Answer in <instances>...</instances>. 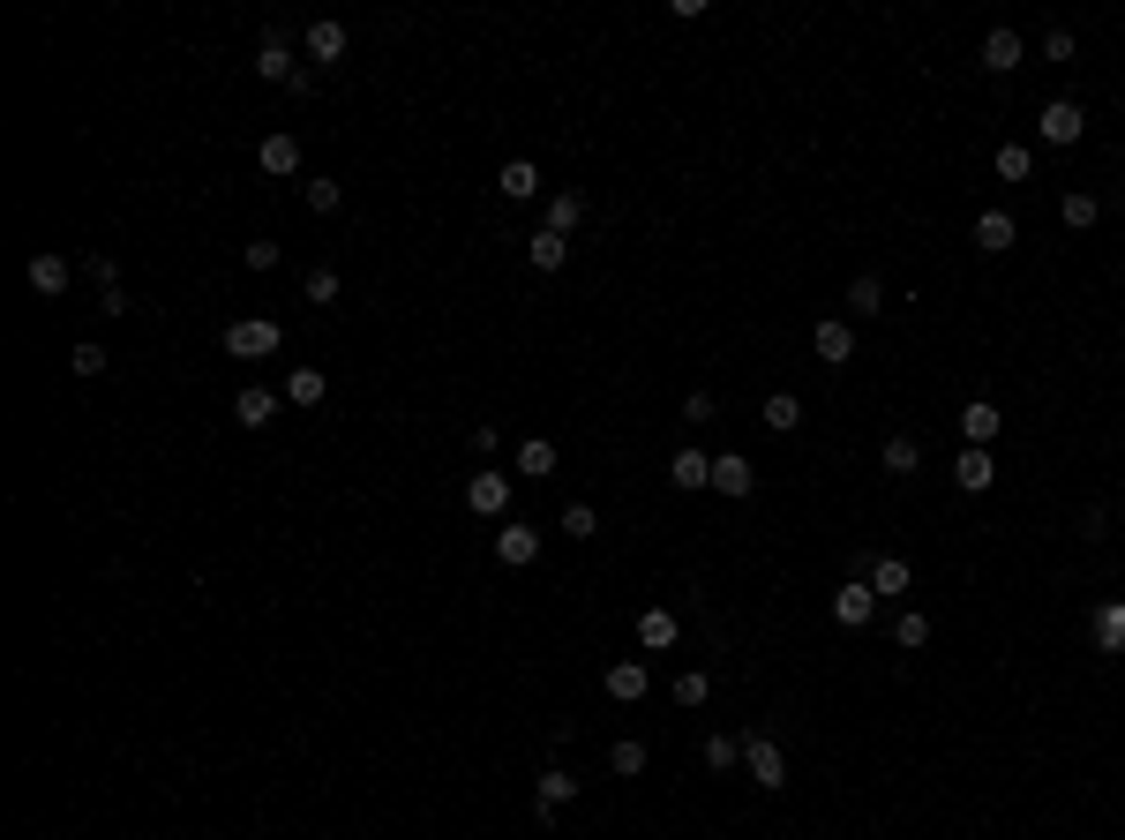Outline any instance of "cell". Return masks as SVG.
I'll use <instances>...</instances> for the list:
<instances>
[{
	"instance_id": "4316f807",
	"label": "cell",
	"mask_w": 1125,
	"mask_h": 840,
	"mask_svg": "<svg viewBox=\"0 0 1125 840\" xmlns=\"http://www.w3.org/2000/svg\"><path fill=\"white\" fill-rule=\"evenodd\" d=\"M518 473H526V480H548V473H555V443H548V436H526V443H518Z\"/></svg>"
},
{
	"instance_id": "ac0fdd59",
	"label": "cell",
	"mask_w": 1125,
	"mask_h": 840,
	"mask_svg": "<svg viewBox=\"0 0 1125 840\" xmlns=\"http://www.w3.org/2000/svg\"><path fill=\"white\" fill-rule=\"evenodd\" d=\"M1020 61H1028V46H1020L1013 31H991V38H983V68H991V75H1013Z\"/></svg>"
},
{
	"instance_id": "30bf717a",
	"label": "cell",
	"mask_w": 1125,
	"mask_h": 840,
	"mask_svg": "<svg viewBox=\"0 0 1125 840\" xmlns=\"http://www.w3.org/2000/svg\"><path fill=\"white\" fill-rule=\"evenodd\" d=\"M908 579H916V571H908L901 556H870V563H863V585H870L878 600H901V593H908Z\"/></svg>"
},
{
	"instance_id": "2e32d148",
	"label": "cell",
	"mask_w": 1125,
	"mask_h": 840,
	"mask_svg": "<svg viewBox=\"0 0 1125 840\" xmlns=\"http://www.w3.org/2000/svg\"><path fill=\"white\" fill-rule=\"evenodd\" d=\"M308 61H323V68L345 61V23H331V15H323V23H308Z\"/></svg>"
},
{
	"instance_id": "ffe728a7",
	"label": "cell",
	"mask_w": 1125,
	"mask_h": 840,
	"mask_svg": "<svg viewBox=\"0 0 1125 840\" xmlns=\"http://www.w3.org/2000/svg\"><path fill=\"white\" fill-rule=\"evenodd\" d=\"M496 188L511 195V203H533V195H540V166H533V158H511V166L496 173Z\"/></svg>"
},
{
	"instance_id": "74e56055",
	"label": "cell",
	"mask_w": 1125,
	"mask_h": 840,
	"mask_svg": "<svg viewBox=\"0 0 1125 840\" xmlns=\"http://www.w3.org/2000/svg\"><path fill=\"white\" fill-rule=\"evenodd\" d=\"M706 691H713L706 668H683V675H675V706H706Z\"/></svg>"
},
{
	"instance_id": "d4e9b609",
	"label": "cell",
	"mask_w": 1125,
	"mask_h": 840,
	"mask_svg": "<svg viewBox=\"0 0 1125 840\" xmlns=\"http://www.w3.org/2000/svg\"><path fill=\"white\" fill-rule=\"evenodd\" d=\"M1096 653H1125V600L1096 608Z\"/></svg>"
},
{
	"instance_id": "60d3db41",
	"label": "cell",
	"mask_w": 1125,
	"mask_h": 840,
	"mask_svg": "<svg viewBox=\"0 0 1125 840\" xmlns=\"http://www.w3.org/2000/svg\"><path fill=\"white\" fill-rule=\"evenodd\" d=\"M563 533H578V540H594V533H600V511H594V503H571V511H563Z\"/></svg>"
},
{
	"instance_id": "f35d334b",
	"label": "cell",
	"mask_w": 1125,
	"mask_h": 840,
	"mask_svg": "<svg viewBox=\"0 0 1125 840\" xmlns=\"http://www.w3.org/2000/svg\"><path fill=\"white\" fill-rule=\"evenodd\" d=\"M735 758H743V743H735V735H706V766H713V774H729Z\"/></svg>"
},
{
	"instance_id": "603a6c76",
	"label": "cell",
	"mask_w": 1125,
	"mask_h": 840,
	"mask_svg": "<svg viewBox=\"0 0 1125 840\" xmlns=\"http://www.w3.org/2000/svg\"><path fill=\"white\" fill-rule=\"evenodd\" d=\"M953 480H961L968 496H983V488H991V480H998V458H991V451H961V465H953Z\"/></svg>"
},
{
	"instance_id": "ba28073f",
	"label": "cell",
	"mask_w": 1125,
	"mask_h": 840,
	"mask_svg": "<svg viewBox=\"0 0 1125 840\" xmlns=\"http://www.w3.org/2000/svg\"><path fill=\"white\" fill-rule=\"evenodd\" d=\"M465 511L503 518L511 511V480H503V473H473V480H465Z\"/></svg>"
},
{
	"instance_id": "b9f144b4",
	"label": "cell",
	"mask_w": 1125,
	"mask_h": 840,
	"mask_svg": "<svg viewBox=\"0 0 1125 840\" xmlns=\"http://www.w3.org/2000/svg\"><path fill=\"white\" fill-rule=\"evenodd\" d=\"M241 256H248V270H278V241H248Z\"/></svg>"
},
{
	"instance_id": "9a60e30c",
	"label": "cell",
	"mask_w": 1125,
	"mask_h": 840,
	"mask_svg": "<svg viewBox=\"0 0 1125 840\" xmlns=\"http://www.w3.org/2000/svg\"><path fill=\"white\" fill-rule=\"evenodd\" d=\"M608 698H615V706H638V698H646V660H615V668H608Z\"/></svg>"
},
{
	"instance_id": "f546056e",
	"label": "cell",
	"mask_w": 1125,
	"mask_h": 840,
	"mask_svg": "<svg viewBox=\"0 0 1125 840\" xmlns=\"http://www.w3.org/2000/svg\"><path fill=\"white\" fill-rule=\"evenodd\" d=\"M848 316H885V285H878L870 270H863L856 285H848Z\"/></svg>"
},
{
	"instance_id": "ab89813d",
	"label": "cell",
	"mask_w": 1125,
	"mask_h": 840,
	"mask_svg": "<svg viewBox=\"0 0 1125 840\" xmlns=\"http://www.w3.org/2000/svg\"><path fill=\"white\" fill-rule=\"evenodd\" d=\"M893 638H901L908 653H916V646H930V616H916V608H908V616L893 623Z\"/></svg>"
},
{
	"instance_id": "836d02e7",
	"label": "cell",
	"mask_w": 1125,
	"mask_h": 840,
	"mask_svg": "<svg viewBox=\"0 0 1125 840\" xmlns=\"http://www.w3.org/2000/svg\"><path fill=\"white\" fill-rule=\"evenodd\" d=\"M301 301H316V308H331V301H338V270H331V263H316V270L301 278Z\"/></svg>"
},
{
	"instance_id": "3957f363",
	"label": "cell",
	"mask_w": 1125,
	"mask_h": 840,
	"mask_svg": "<svg viewBox=\"0 0 1125 840\" xmlns=\"http://www.w3.org/2000/svg\"><path fill=\"white\" fill-rule=\"evenodd\" d=\"M743 758H750V780H758L766 795H773V788H788V758H781V743H773V735H750V743H743Z\"/></svg>"
},
{
	"instance_id": "8992f818",
	"label": "cell",
	"mask_w": 1125,
	"mask_h": 840,
	"mask_svg": "<svg viewBox=\"0 0 1125 840\" xmlns=\"http://www.w3.org/2000/svg\"><path fill=\"white\" fill-rule=\"evenodd\" d=\"M961 436H968V451H991L998 436H1005V413H998L991 398H968V413H961Z\"/></svg>"
},
{
	"instance_id": "f1b7e54d",
	"label": "cell",
	"mask_w": 1125,
	"mask_h": 840,
	"mask_svg": "<svg viewBox=\"0 0 1125 840\" xmlns=\"http://www.w3.org/2000/svg\"><path fill=\"white\" fill-rule=\"evenodd\" d=\"M1059 218H1065V226H1073V233H1088V226L1103 218V203H1096V195H1088V188H1073V195H1065V203H1059Z\"/></svg>"
},
{
	"instance_id": "44dd1931",
	"label": "cell",
	"mask_w": 1125,
	"mask_h": 840,
	"mask_svg": "<svg viewBox=\"0 0 1125 840\" xmlns=\"http://www.w3.org/2000/svg\"><path fill=\"white\" fill-rule=\"evenodd\" d=\"M668 480H675V488H713V458H706V451H675V458H668Z\"/></svg>"
},
{
	"instance_id": "484cf974",
	"label": "cell",
	"mask_w": 1125,
	"mask_h": 840,
	"mask_svg": "<svg viewBox=\"0 0 1125 840\" xmlns=\"http://www.w3.org/2000/svg\"><path fill=\"white\" fill-rule=\"evenodd\" d=\"M563 256H571V241H563V233H548V226L526 241V263H533V270H563Z\"/></svg>"
},
{
	"instance_id": "8d00e7d4",
	"label": "cell",
	"mask_w": 1125,
	"mask_h": 840,
	"mask_svg": "<svg viewBox=\"0 0 1125 840\" xmlns=\"http://www.w3.org/2000/svg\"><path fill=\"white\" fill-rule=\"evenodd\" d=\"M68 368H75L83 384H90V376H106V345H90V338H83V345L68 353Z\"/></svg>"
},
{
	"instance_id": "7a4b0ae2",
	"label": "cell",
	"mask_w": 1125,
	"mask_h": 840,
	"mask_svg": "<svg viewBox=\"0 0 1125 840\" xmlns=\"http://www.w3.org/2000/svg\"><path fill=\"white\" fill-rule=\"evenodd\" d=\"M810 353H818L826 368H848V361H856V324H841V316H818V330H810Z\"/></svg>"
},
{
	"instance_id": "4dcf8cb0",
	"label": "cell",
	"mask_w": 1125,
	"mask_h": 840,
	"mask_svg": "<svg viewBox=\"0 0 1125 840\" xmlns=\"http://www.w3.org/2000/svg\"><path fill=\"white\" fill-rule=\"evenodd\" d=\"M916 465H924V443H916V436H885V473H901V480H908Z\"/></svg>"
},
{
	"instance_id": "7402d4cb",
	"label": "cell",
	"mask_w": 1125,
	"mask_h": 840,
	"mask_svg": "<svg viewBox=\"0 0 1125 840\" xmlns=\"http://www.w3.org/2000/svg\"><path fill=\"white\" fill-rule=\"evenodd\" d=\"M323 398H331V376H323V368H293V376H285V405H323Z\"/></svg>"
},
{
	"instance_id": "7c38bea8",
	"label": "cell",
	"mask_w": 1125,
	"mask_h": 840,
	"mask_svg": "<svg viewBox=\"0 0 1125 840\" xmlns=\"http://www.w3.org/2000/svg\"><path fill=\"white\" fill-rule=\"evenodd\" d=\"M233 421H241V428H270V421H278V390L248 384L241 398H233Z\"/></svg>"
},
{
	"instance_id": "d6a6232c",
	"label": "cell",
	"mask_w": 1125,
	"mask_h": 840,
	"mask_svg": "<svg viewBox=\"0 0 1125 840\" xmlns=\"http://www.w3.org/2000/svg\"><path fill=\"white\" fill-rule=\"evenodd\" d=\"M991 166H998V181H1028L1036 150H1028V143H998V158H991Z\"/></svg>"
},
{
	"instance_id": "6da1fadb",
	"label": "cell",
	"mask_w": 1125,
	"mask_h": 840,
	"mask_svg": "<svg viewBox=\"0 0 1125 840\" xmlns=\"http://www.w3.org/2000/svg\"><path fill=\"white\" fill-rule=\"evenodd\" d=\"M285 345V330L264 324V316H241V324H225V361H270Z\"/></svg>"
},
{
	"instance_id": "277c9868",
	"label": "cell",
	"mask_w": 1125,
	"mask_h": 840,
	"mask_svg": "<svg viewBox=\"0 0 1125 840\" xmlns=\"http://www.w3.org/2000/svg\"><path fill=\"white\" fill-rule=\"evenodd\" d=\"M571 795H578V774H563V766H548V774L533 780V818H540V826H555V811H563Z\"/></svg>"
},
{
	"instance_id": "5b68a950",
	"label": "cell",
	"mask_w": 1125,
	"mask_h": 840,
	"mask_svg": "<svg viewBox=\"0 0 1125 840\" xmlns=\"http://www.w3.org/2000/svg\"><path fill=\"white\" fill-rule=\"evenodd\" d=\"M1080 129H1088V113H1080L1073 98H1051V106L1036 113V135H1043V143H1059V150H1065V143H1080Z\"/></svg>"
},
{
	"instance_id": "d590c367",
	"label": "cell",
	"mask_w": 1125,
	"mask_h": 840,
	"mask_svg": "<svg viewBox=\"0 0 1125 840\" xmlns=\"http://www.w3.org/2000/svg\"><path fill=\"white\" fill-rule=\"evenodd\" d=\"M608 766H615L623 780H631V774H646V743H638V735H623V743L608 751Z\"/></svg>"
},
{
	"instance_id": "e0dca14e",
	"label": "cell",
	"mask_w": 1125,
	"mask_h": 840,
	"mask_svg": "<svg viewBox=\"0 0 1125 840\" xmlns=\"http://www.w3.org/2000/svg\"><path fill=\"white\" fill-rule=\"evenodd\" d=\"M23 278H30V293H46V301H53V293H68V256H53V248H46V256H30V270H23Z\"/></svg>"
},
{
	"instance_id": "8fae6325",
	"label": "cell",
	"mask_w": 1125,
	"mask_h": 840,
	"mask_svg": "<svg viewBox=\"0 0 1125 840\" xmlns=\"http://www.w3.org/2000/svg\"><path fill=\"white\" fill-rule=\"evenodd\" d=\"M870 616H878V593H870V585H863V579H848V585H841V593H833V623H848V631H863Z\"/></svg>"
},
{
	"instance_id": "4fadbf2b",
	"label": "cell",
	"mask_w": 1125,
	"mask_h": 840,
	"mask_svg": "<svg viewBox=\"0 0 1125 840\" xmlns=\"http://www.w3.org/2000/svg\"><path fill=\"white\" fill-rule=\"evenodd\" d=\"M256 166H264V173H278V181H285V173H301V143H293V135H264V143H256Z\"/></svg>"
},
{
	"instance_id": "e575fe53",
	"label": "cell",
	"mask_w": 1125,
	"mask_h": 840,
	"mask_svg": "<svg viewBox=\"0 0 1125 840\" xmlns=\"http://www.w3.org/2000/svg\"><path fill=\"white\" fill-rule=\"evenodd\" d=\"M308 210H316V218H338V210H345V181H308Z\"/></svg>"
},
{
	"instance_id": "ee69618b",
	"label": "cell",
	"mask_w": 1125,
	"mask_h": 840,
	"mask_svg": "<svg viewBox=\"0 0 1125 840\" xmlns=\"http://www.w3.org/2000/svg\"><path fill=\"white\" fill-rule=\"evenodd\" d=\"M1043 61H1073V31H1051V38H1043Z\"/></svg>"
},
{
	"instance_id": "52a82bcc",
	"label": "cell",
	"mask_w": 1125,
	"mask_h": 840,
	"mask_svg": "<svg viewBox=\"0 0 1125 840\" xmlns=\"http://www.w3.org/2000/svg\"><path fill=\"white\" fill-rule=\"evenodd\" d=\"M750 488H758V473H750V458H743V451H721V458H713V496L743 503Z\"/></svg>"
},
{
	"instance_id": "5bb4252c",
	"label": "cell",
	"mask_w": 1125,
	"mask_h": 840,
	"mask_svg": "<svg viewBox=\"0 0 1125 840\" xmlns=\"http://www.w3.org/2000/svg\"><path fill=\"white\" fill-rule=\"evenodd\" d=\"M1013 241H1020V226H1013L1005 210H983V218H976V248H983V256H1005Z\"/></svg>"
},
{
	"instance_id": "7bdbcfd3",
	"label": "cell",
	"mask_w": 1125,
	"mask_h": 840,
	"mask_svg": "<svg viewBox=\"0 0 1125 840\" xmlns=\"http://www.w3.org/2000/svg\"><path fill=\"white\" fill-rule=\"evenodd\" d=\"M683 421H698V428H706V421H713V398H706V390H690V398H683Z\"/></svg>"
},
{
	"instance_id": "9c48e42d",
	"label": "cell",
	"mask_w": 1125,
	"mask_h": 840,
	"mask_svg": "<svg viewBox=\"0 0 1125 840\" xmlns=\"http://www.w3.org/2000/svg\"><path fill=\"white\" fill-rule=\"evenodd\" d=\"M533 556H540V533H533V525H518V518H511V525H496V563L526 571Z\"/></svg>"
},
{
	"instance_id": "1f68e13d",
	"label": "cell",
	"mask_w": 1125,
	"mask_h": 840,
	"mask_svg": "<svg viewBox=\"0 0 1125 840\" xmlns=\"http://www.w3.org/2000/svg\"><path fill=\"white\" fill-rule=\"evenodd\" d=\"M586 218V195H548V233H563L571 241V226Z\"/></svg>"
},
{
	"instance_id": "cb8c5ba5",
	"label": "cell",
	"mask_w": 1125,
	"mask_h": 840,
	"mask_svg": "<svg viewBox=\"0 0 1125 840\" xmlns=\"http://www.w3.org/2000/svg\"><path fill=\"white\" fill-rule=\"evenodd\" d=\"M675 631H683V623H675L668 608H646V616H638V646H646V653H668V646H675Z\"/></svg>"
},
{
	"instance_id": "83f0119b",
	"label": "cell",
	"mask_w": 1125,
	"mask_h": 840,
	"mask_svg": "<svg viewBox=\"0 0 1125 840\" xmlns=\"http://www.w3.org/2000/svg\"><path fill=\"white\" fill-rule=\"evenodd\" d=\"M766 428H773V436H795V428H803V405H795V390H773V398H766Z\"/></svg>"
},
{
	"instance_id": "d6986e66",
	"label": "cell",
	"mask_w": 1125,
	"mask_h": 840,
	"mask_svg": "<svg viewBox=\"0 0 1125 840\" xmlns=\"http://www.w3.org/2000/svg\"><path fill=\"white\" fill-rule=\"evenodd\" d=\"M256 75H264V83H301V68H293V53H285V38H264V46H256Z\"/></svg>"
}]
</instances>
